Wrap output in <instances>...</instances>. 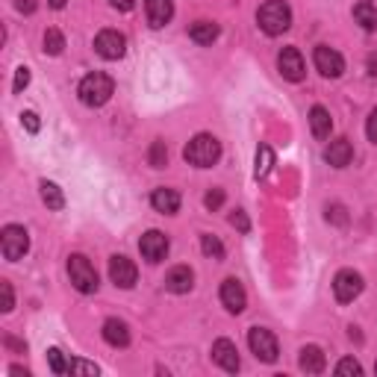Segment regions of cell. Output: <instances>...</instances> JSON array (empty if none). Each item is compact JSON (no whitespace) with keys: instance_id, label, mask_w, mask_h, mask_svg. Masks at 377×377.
<instances>
[{"instance_id":"35","label":"cell","mask_w":377,"mask_h":377,"mask_svg":"<svg viewBox=\"0 0 377 377\" xmlns=\"http://www.w3.org/2000/svg\"><path fill=\"white\" fill-rule=\"evenodd\" d=\"M21 124L27 127V133H39V130H41L39 115H36V112H29V110H27V112H21Z\"/></svg>"},{"instance_id":"11","label":"cell","mask_w":377,"mask_h":377,"mask_svg":"<svg viewBox=\"0 0 377 377\" xmlns=\"http://www.w3.org/2000/svg\"><path fill=\"white\" fill-rule=\"evenodd\" d=\"M110 277H112V283L118 286V289H133L139 271H135L133 260H127V256H121V253H115L110 260Z\"/></svg>"},{"instance_id":"42","label":"cell","mask_w":377,"mask_h":377,"mask_svg":"<svg viewBox=\"0 0 377 377\" xmlns=\"http://www.w3.org/2000/svg\"><path fill=\"white\" fill-rule=\"evenodd\" d=\"M6 345H9V348H15V351H24V345H21V342H15L12 336H6Z\"/></svg>"},{"instance_id":"10","label":"cell","mask_w":377,"mask_h":377,"mask_svg":"<svg viewBox=\"0 0 377 377\" xmlns=\"http://www.w3.org/2000/svg\"><path fill=\"white\" fill-rule=\"evenodd\" d=\"M95 51L103 59H121L127 51V39L118 33V29H100L95 36Z\"/></svg>"},{"instance_id":"25","label":"cell","mask_w":377,"mask_h":377,"mask_svg":"<svg viewBox=\"0 0 377 377\" xmlns=\"http://www.w3.org/2000/svg\"><path fill=\"white\" fill-rule=\"evenodd\" d=\"M271 165H275V150H271L268 145H260V150H256V165H253V177L256 180H263L268 171H271Z\"/></svg>"},{"instance_id":"27","label":"cell","mask_w":377,"mask_h":377,"mask_svg":"<svg viewBox=\"0 0 377 377\" xmlns=\"http://www.w3.org/2000/svg\"><path fill=\"white\" fill-rule=\"evenodd\" d=\"M147 162L154 165V168H165V162H168V147H165V142H154V145H150Z\"/></svg>"},{"instance_id":"2","label":"cell","mask_w":377,"mask_h":377,"mask_svg":"<svg viewBox=\"0 0 377 377\" xmlns=\"http://www.w3.org/2000/svg\"><path fill=\"white\" fill-rule=\"evenodd\" d=\"M256 24H260V29L265 36H280L286 33V29L292 27V9L286 0H268V4L260 6V12H256Z\"/></svg>"},{"instance_id":"8","label":"cell","mask_w":377,"mask_h":377,"mask_svg":"<svg viewBox=\"0 0 377 377\" xmlns=\"http://www.w3.org/2000/svg\"><path fill=\"white\" fill-rule=\"evenodd\" d=\"M277 71L283 74V80L289 83H300L307 77V65H304V56H300L298 48H283L277 53Z\"/></svg>"},{"instance_id":"19","label":"cell","mask_w":377,"mask_h":377,"mask_svg":"<svg viewBox=\"0 0 377 377\" xmlns=\"http://www.w3.org/2000/svg\"><path fill=\"white\" fill-rule=\"evenodd\" d=\"M310 130H312V135L319 142L330 139V133H333V118H330V112L324 107H312L310 110Z\"/></svg>"},{"instance_id":"24","label":"cell","mask_w":377,"mask_h":377,"mask_svg":"<svg viewBox=\"0 0 377 377\" xmlns=\"http://www.w3.org/2000/svg\"><path fill=\"white\" fill-rule=\"evenodd\" d=\"M39 189H41V201H44V206H48V209H62L65 206V194H62V189H59L56 183L41 180Z\"/></svg>"},{"instance_id":"16","label":"cell","mask_w":377,"mask_h":377,"mask_svg":"<svg viewBox=\"0 0 377 377\" xmlns=\"http://www.w3.org/2000/svg\"><path fill=\"white\" fill-rule=\"evenodd\" d=\"M192 286H194V275H192L189 265H174L168 271V277H165V289L174 292V295H186Z\"/></svg>"},{"instance_id":"31","label":"cell","mask_w":377,"mask_h":377,"mask_svg":"<svg viewBox=\"0 0 377 377\" xmlns=\"http://www.w3.org/2000/svg\"><path fill=\"white\" fill-rule=\"evenodd\" d=\"M336 374H357L359 377V374H363V366H359L357 359H351V357L348 359H339V363H336Z\"/></svg>"},{"instance_id":"13","label":"cell","mask_w":377,"mask_h":377,"mask_svg":"<svg viewBox=\"0 0 377 377\" xmlns=\"http://www.w3.org/2000/svg\"><path fill=\"white\" fill-rule=\"evenodd\" d=\"M221 304H224V310L233 312V315H239L248 307V295H245L242 283H239L236 277H227L221 283Z\"/></svg>"},{"instance_id":"15","label":"cell","mask_w":377,"mask_h":377,"mask_svg":"<svg viewBox=\"0 0 377 377\" xmlns=\"http://www.w3.org/2000/svg\"><path fill=\"white\" fill-rule=\"evenodd\" d=\"M145 12H147V24L159 29L174 18V4L171 0H145Z\"/></svg>"},{"instance_id":"41","label":"cell","mask_w":377,"mask_h":377,"mask_svg":"<svg viewBox=\"0 0 377 377\" xmlns=\"http://www.w3.org/2000/svg\"><path fill=\"white\" fill-rule=\"evenodd\" d=\"M369 74H377V53L369 56Z\"/></svg>"},{"instance_id":"22","label":"cell","mask_w":377,"mask_h":377,"mask_svg":"<svg viewBox=\"0 0 377 377\" xmlns=\"http://www.w3.org/2000/svg\"><path fill=\"white\" fill-rule=\"evenodd\" d=\"M354 21L366 29V33H374L377 29V6L371 4V0H359V4L354 6Z\"/></svg>"},{"instance_id":"36","label":"cell","mask_w":377,"mask_h":377,"mask_svg":"<svg viewBox=\"0 0 377 377\" xmlns=\"http://www.w3.org/2000/svg\"><path fill=\"white\" fill-rule=\"evenodd\" d=\"M230 224H233L239 233H248V230H251V221H248V216L242 213V209H236V213L230 216Z\"/></svg>"},{"instance_id":"37","label":"cell","mask_w":377,"mask_h":377,"mask_svg":"<svg viewBox=\"0 0 377 377\" xmlns=\"http://www.w3.org/2000/svg\"><path fill=\"white\" fill-rule=\"evenodd\" d=\"M327 221H336V224H348V216H345V209L339 204L327 206Z\"/></svg>"},{"instance_id":"39","label":"cell","mask_w":377,"mask_h":377,"mask_svg":"<svg viewBox=\"0 0 377 377\" xmlns=\"http://www.w3.org/2000/svg\"><path fill=\"white\" fill-rule=\"evenodd\" d=\"M15 9L24 12V15H33L36 12V0H15Z\"/></svg>"},{"instance_id":"18","label":"cell","mask_w":377,"mask_h":377,"mask_svg":"<svg viewBox=\"0 0 377 377\" xmlns=\"http://www.w3.org/2000/svg\"><path fill=\"white\" fill-rule=\"evenodd\" d=\"M298 366H300V371H307V374H322L324 366H327L324 351L319 348V345H307V348H300Z\"/></svg>"},{"instance_id":"21","label":"cell","mask_w":377,"mask_h":377,"mask_svg":"<svg viewBox=\"0 0 377 377\" xmlns=\"http://www.w3.org/2000/svg\"><path fill=\"white\" fill-rule=\"evenodd\" d=\"M150 204H154L157 213L174 216L177 209H180V194L174 189H154V194H150Z\"/></svg>"},{"instance_id":"9","label":"cell","mask_w":377,"mask_h":377,"mask_svg":"<svg viewBox=\"0 0 377 377\" xmlns=\"http://www.w3.org/2000/svg\"><path fill=\"white\" fill-rule=\"evenodd\" d=\"M312 59H315V68H319L324 77H330V80H336V77H342V74H345L342 53L333 51V48H327V44H319L315 53H312Z\"/></svg>"},{"instance_id":"4","label":"cell","mask_w":377,"mask_h":377,"mask_svg":"<svg viewBox=\"0 0 377 377\" xmlns=\"http://www.w3.org/2000/svg\"><path fill=\"white\" fill-rule=\"evenodd\" d=\"M68 277H71V286L77 292H83V295L98 292V271H95L92 263H88V256H83V253L68 256Z\"/></svg>"},{"instance_id":"23","label":"cell","mask_w":377,"mask_h":377,"mask_svg":"<svg viewBox=\"0 0 377 377\" xmlns=\"http://www.w3.org/2000/svg\"><path fill=\"white\" fill-rule=\"evenodd\" d=\"M218 24H213V21H194L192 27H189V39L194 41V44H213L216 39H218Z\"/></svg>"},{"instance_id":"45","label":"cell","mask_w":377,"mask_h":377,"mask_svg":"<svg viewBox=\"0 0 377 377\" xmlns=\"http://www.w3.org/2000/svg\"><path fill=\"white\" fill-rule=\"evenodd\" d=\"M374 371H377V363H374Z\"/></svg>"},{"instance_id":"44","label":"cell","mask_w":377,"mask_h":377,"mask_svg":"<svg viewBox=\"0 0 377 377\" xmlns=\"http://www.w3.org/2000/svg\"><path fill=\"white\" fill-rule=\"evenodd\" d=\"M48 6H51V9H62L65 0H48Z\"/></svg>"},{"instance_id":"12","label":"cell","mask_w":377,"mask_h":377,"mask_svg":"<svg viewBox=\"0 0 377 377\" xmlns=\"http://www.w3.org/2000/svg\"><path fill=\"white\" fill-rule=\"evenodd\" d=\"M139 251L147 263H162L165 253H168V236L159 233V230H147L139 239Z\"/></svg>"},{"instance_id":"1","label":"cell","mask_w":377,"mask_h":377,"mask_svg":"<svg viewBox=\"0 0 377 377\" xmlns=\"http://www.w3.org/2000/svg\"><path fill=\"white\" fill-rule=\"evenodd\" d=\"M183 159L189 165H194V168H213V165L221 159V142L209 133H198L183 147Z\"/></svg>"},{"instance_id":"26","label":"cell","mask_w":377,"mask_h":377,"mask_svg":"<svg viewBox=\"0 0 377 377\" xmlns=\"http://www.w3.org/2000/svg\"><path fill=\"white\" fill-rule=\"evenodd\" d=\"M62 51H65V36L59 33V29H48V33H44V53L59 56Z\"/></svg>"},{"instance_id":"32","label":"cell","mask_w":377,"mask_h":377,"mask_svg":"<svg viewBox=\"0 0 377 377\" xmlns=\"http://www.w3.org/2000/svg\"><path fill=\"white\" fill-rule=\"evenodd\" d=\"M27 86H29V68H24V65H21L18 71H15V83H12V92H15V95H21Z\"/></svg>"},{"instance_id":"17","label":"cell","mask_w":377,"mask_h":377,"mask_svg":"<svg viewBox=\"0 0 377 377\" xmlns=\"http://www.w3.org/2000/svg\"><path fill=\"white\" fill-rule=\"evenodd\" d=\"M324 159L333 165V168H345V165H351V159H354V145L348 139L330 142L327 150H324Z\"/></svg>"},{"instance_id":"43","label":"cell","mask_w":377,"mask_h":377,"mask_svg":"<svg viewBox=\"0 0 377 377\" xmlns=\"http://www.w3.org/2000/svg\"><path fill=\"white\" fill-rule=\"evenodd\" d=\"M9 374H24V377H29V371H27V369H21V366H12V369H9Z\"/></svg>"},{"instance_id":"34","label":"cell","mask_w":377,"mask_h":377,"mask_svg":"<svg viewBox=\"0 0 377 377\" xmlns=\"http://www.w3.org/2000/svg\"><path fill=\"white\" fill-rule=\"evenodd\" d=\"M0 292H4V312H12V307H15V295H12V283L9 280H0Z\"/></svg>"},{"instance_id":"30","label":"cell","mask_w":377,"mask_h":377,"mask_svg":"<svg viewBox=\"0 0 377 377\" xmlns=\"http://www.w3.org/2000/svg\"><path fill=\"white\" fill-rule=\"evenodd\" d=\"M48 363H51L53 374H68V363H65V357H62V351H59V348L48 351Z\"/></svg>"},{"instance_id":"33","label":"cell","mask_w":377,"mask_h":377,"mask_svg":"<svg viewBox=\"0 0 377 377\" xmlns=\"http://www.w3.org/2000/svg\"><path fill=\"white\" fill-rule=\"evenodd\" d=\"M224 204V192L221 189H213V192H206V198H204V206L209 209V213H216V209H221Z\"/></svg>"},{"instance_id":"38","label":"cell","mask_w":377,"mask_h":377,"mask_svg":"<svg viewBox=\"0 0 377 377\" xmlns=\"http://www.w3.org/2000/svg\"><path fill=\"white\" fill-rule=\"evenodd\" d=\"M366 135H369V142H374V145H377V110H371L369 121H366Z\"/></svg>"},{"instance_id":"28","label":"cell","mask_w":377,"mask_h":377,"mask_svg":"<svg viewBox=\"0 0 377 377\" xmlns=\"http://www.w3.org/2000/svg\"><path fill=\"white\" fill-rule=\"evenodd\" d=\"M201 251H204L206 256H213V260H224V245L218 242L216 236H209V233L201 236Z\"/></svg>"},{"instance_id":"14","label":"cell","mask_w":377,"mask_h":377,"mask_svg":"<svg viewBox=\"0 0 377 377\" xmlns=\"http://www.w3.org/2000/svg\"><path fill=\"white\" fill-rule=\"evenodd\" d=\"M213 359H216V363L224 369V371H239V366H242V363H239V351H236V345L230 342V339H216L213 342Z\"/></svg>"},{"instance_id":"3","label":"cell","mask_w":377,"mask_h":377,"mask_svg":"<svg viewBox=\"0 0 377 377\" xmlns=\"http://www.w3.org/2000/svg\"><path fill=\"white\" fill-rule=\"evenodd\" d=\"M112 92H115L112 77L110 74H100V71L83 77V83L77 88V95H80V100L86 103V107H103V103L112 98Z\"/></svg>"},{"instance_id":"40","label":"cell","mask_w":377,"mask_h":377,"mask_svg":"<svg viewBox=\"0 0 377 377\" xmlns=\"http://www.w3.org/2000/svg\"><path fill=\"white\" fill-rule=\"evenodd\" d=\"M135 0H110V6H115L118 12H130Z\"/></svg>"},{"instance_id":"5","label":"cell","mask_w":377,"mask_h":377,"mask_svg":"<svg viewBox=\"0 0 377 377\" xmlns=\"http://www.w3.org/2000/svg\"><path fill=\"white\" fill-rule=\"evenodd\" d=\"M0 251H4L9 263L24 260V253L29 251V233L21 224H6V227L0 230Z\"/></svg>"},{"instance_id":"20","label":"cell","mask_w":377,"mask_h":377,"mask_svg":"<svg viewBox=\"0 0 377 377\" xmlns=\"http://www.w3.org/2000/svg\"><path fill=\"white\" fill-rule=\"evenodd\" d=\"M103 339H107L112 348H127V345H130V327H127V322L107 319V324H103Z\"/></svg>"},{"instance_id":"6","label":"cell","mask_w":377,"mask_h":377,"mask_svg":"<svg viewBox=\"0 0 377 377\" xmlns=\"http://www.w3.org/2000/svg\"><path fill=\"white\" fill-rule=\"evenodd\" d=\"M248 345L256 359H263V363H277L280 357V348H277V336L271 333L265 327H251L248 330Z\"/></svg>"},{"instance_id":"7","label":"cell","mask_w":377,"mask_h":377,"mask_svg":"<svg viewBox=\"0 0 377 377\" xmlns=\"http://www.w3.org/2000/svg\"><path fill=\"white\" fill-rule=\"evenodd\" d=\"M363 275L354 268H342L339 275L333 277V295L339 304H351L354 298H359V292H363Z\"/></svg>"},{"instance_id":"29","label":"cell","mask_w":377,"mask_h":377,"mask_svg":"<svg viewBox=\"0 0 377 377\" xmlns=\"http://www.w3.org/2000/svg\"><path fill=\"white\" fill-rule=\"evenodd\" d=\"M68 374H88V377H98V374H100V366L88 363V359H71V363H68Z\"/></svg>"}]
</instances>
